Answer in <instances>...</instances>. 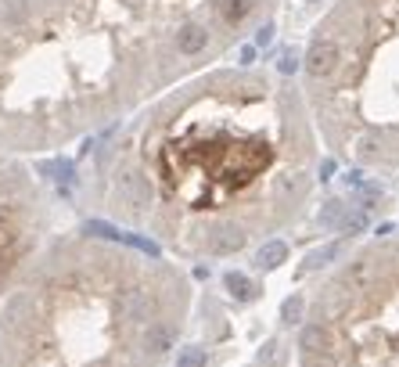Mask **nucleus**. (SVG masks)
Listing matches in <instances>:
<instances>
[{
  "mask_svg": "<svg viewBox=\"0 0 399 367\" xmlns=\"http://www.w3.org/2000/svg\"><path fill=\"white\" fill-rule=\"evenodd\" d=\"M320 162L299 79L223 61L104 130L79 198L180 267L227 263L302 224Z\"/></svg>",
  "mask_w": 399,
  "mask_h": 367,
  "instance_id": "f257e3e1",
  "label": "nucleus"
},
{
  "mask_svg": "<svg viewBox=\"0 0 399 367\" xmlns=\"http://www.w3.org/2000/svg\"><path fill=\"white\" fill-rule=\"evenodd\" d=\"M277 0H0V155L101 137L263 29Z\"/></svg>",
  "mask_w": 399,
  "mask_h": 367,
  "instance_id": "f03ea898",
  "label": "nucleus"
},
{
  "mask_svg": "<svg viewBox=\"0 0 399 367\" xmlns=\"http://www.w3.org/2000/svg\"><path fill=\"white\" fill-rule=\"evenodd\" d=\"M191 270L119 234L61 231L0 306V367H170Z\"/></svg>",
  "mask_w": 399,
  "mask_h": 367,
  "instance_id": "7ed1b4c3",
  "label": "nucleus"
},
{
  "mask_svg": "<svg viewBox=\"0 0 399 367\" xmlns=\"http://www.w3.org/2000/svg\"><path fill=\"white\" fill-rule=\"evenodd\" d=\"M295 79L324 151L399 169V0H334L313 22Z\"/></svg>",
  "mask_w": 399,
  "mask_h": 367,
  "instance_id": "20e7f679",
  "label": "nucleus"
},
{
  "mask_svg": "<svg viewBox=\"0 0 399 367\" xmlns=\"http://www.w3.org/2000/svg\"><path fill=\"white\" fill-rule=\"evenodd\" d=\"M299 320V367H399V231L349 252Z\"/></svg>",
  "mask_w": 399,
  "mask_h": 367,
  "instance_id": "39448f33",
  "label": "nucleus"
},
{
  "mask_svg": "<svg viewBox=\"0 0 399 367\" xmlns=\"http://www.w3.org/2000/svg\"><path fill=\"white\" fill-rule=\"evenodd\" d=\"M54 234V198L26 159L0 155V306Z\"/></svg>",
  "mask_w": 399,
  "mask_h": 367,
  "instance_id": "423d86ee",
  "label": "nucleus"
}]
</instances>
